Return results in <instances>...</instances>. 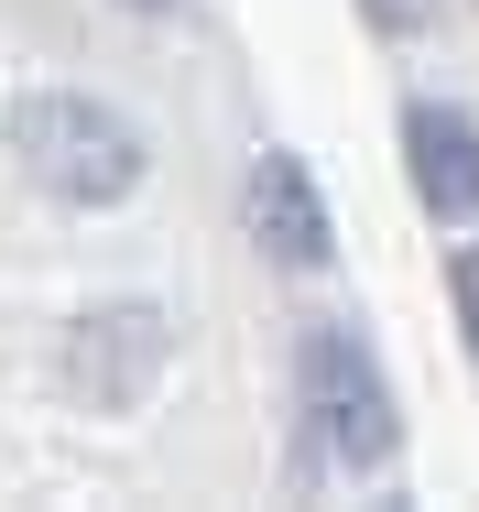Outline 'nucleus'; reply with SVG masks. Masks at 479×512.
Instances as JSON below:
<instances>
[{
    "mask_svg": "<svg viewBox=\"0 0 479 512\" xmlns=\"http://www.w3.org/2000/svg\"><path fill=\"white\" fill-rule=\"evenodd\" d=\"M11 153H22V175H33L55 207H120L142 175H153V142H142L109 99H77V88L11 99Z\"/></svg>",
    "mask_w": 479,
    "mask_h": 512,
    "instance_id": "obj_1",
    "label": "nucleus"
},
{
    "mask_svg": "<svg viewBox=\"0 0 479 512\" xmlns=\"http://www.w3.org/2000/svg\"><path fill=\"white\" fill-rule=\"evenodd\" d=\"M294 393H305V425H316V458H338V469H382L403 447L392 382H382V360H371V338L349 316H316L294 338Z\"/></svg>",
    "mask_w": 479,
    "mask_h": 512,
    "instance_id": "obj_2",
    "label": "nucleus"
},
{
    "mask_svg": "<svg viewBox=\"0 0 479 512\" xmlns=\"http://www.w3.org/2000/svg\"><path fill=\"white\" fill-rule=\"evenodd\" d=\"M164 360H175V316L164 306H98L66 338V382H77L88 414H142L153 382H164Z\"/></svg>",
    "mask_w": 479,
    "mask_h": 512,
    "instance_id": "obj_3",
    "label": "nucleus"
},
{
    "mask_svg": "<svg viewBox=\"0 0 479 512\" xmlns=\"http://www.w3.org/2000/svg\"><path fill=\"white\" fill-rule=\"evenodd\" d=\"M403 164H414V197L436 207L447 229L479 218V120L447 99H414L403 109Z\"/></svg>",
    "mask_w": 479,
    "mask_h": 512,
    "instance_id": "obj_4",
    "label": "nucleus"
},
{
    "mask_svg": "<svg viewBox=\"0 0 479 512\" xmlns=\"http://www.w3.org/2000/svg\"><path fill=\"white\" fill-rule=\"evenodd\" d=\"M251 229H262V251H273L284 273H316V262H327V197L305 186V164H294L284 142L251 153Z\"/></svg>",
    "mask_w": 479,
    "mask_h": 512,
    "instance_id": "obj_5",
    "label": "nucleus"
},
{
    "mask_svg": "<svg viewBox=\"0 0 479 512\" xmlns=\"http://www.w3.org/2000/svg\"><path fill=\"white\" fill-rule=\"evenodd\" d=\"M447 295H458V327H469V349H479V240H458V262H447Z\"/></svg>",
    "mask_w": 479,
    "mask_h": 512,
    "instance_id": "obj_6",
    "label": "nucleus"
},
{
    "mask_svg": "<svg viewBox=\"0 0 479 512\" xmlns=\"http://www.w3.org/2000/svg\"><path fill=\"white\" fill-rule=\"evenodd\" d=\"M371 11V33H425L436 22V0H360Z\"/></svg>",
    "mask_w": 479,
    "mask_h": 512,
    "instance_id": "obj_7",
    "label": "nucleus"
},
{
    "mask_svg": "<svg viewBox=\"0 0 479 512\" xmlns=\"http://www.w3.org/2000/svg\"><path fill=\"white\" fill-rule=\"evenodd\" d=\"M142 11H153V0H142Z\"/></svg>",
    "mask_w": 479,
    "mask_h": 512,
    "instance_id": "obj_8",
    "label": "nucleus"
}]
</instances>
